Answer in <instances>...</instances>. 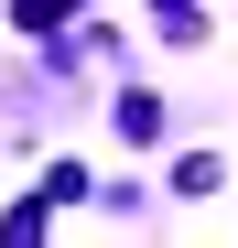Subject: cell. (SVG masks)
Here are the masks:
<instances>
[{"label":"cell","instance_id":"6da1fadb","mask_svg":"<svg viewBox=\"0 0 238 248\" xmlns=\"http://www.w3.org/2000/svg\"><path fill=\"white\" fill-rule=\"evenodd\" d=\"M108 130L130 140V151H152V140H163V97H152V87H119L108 97Z\"/></svg>","mask_w":238,"mask_h":248},{"label":"cell","instance_id":"7a4b0ae2","mask_svg":"<svg viewBox=\"0 0 238 248\" xmlns=\"http://www.w3.org/2000/svg\"><path fill=\"white\" fill-rule=\"evenodd\" d=\"M217 184H227L217 151H184V162H173V194H217Z\"/></svg>","mask_w":238,"mask_h":248},{"label":"cell","instance_id":"3957f363","mask_svg":"<svg viewBox=\"0 0 238 248\" xmlns=\"http://www.w3.org/2000/svg\"><path fill=\"white\" fill-rule=\"evenodd\" d=\"M11 22H22V32H54V22H65V0H11Z\"/></svg>","mask_w":238,"mask_h":248},{"label":"cell","instance_id":"277c9868","mask_svg":"<svg viewBox=\"0 0 238 248\" xmlns=\"http://www.w3.org/2000/svg\"><path fill=\"white\" fill-rule=\"evenodd\" d=\"M152 11H163V22H184V11H195V0H152Z\"/></svg>","mask_w":238,"mask_h":248}]
</instances>
